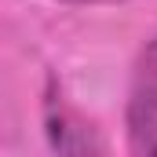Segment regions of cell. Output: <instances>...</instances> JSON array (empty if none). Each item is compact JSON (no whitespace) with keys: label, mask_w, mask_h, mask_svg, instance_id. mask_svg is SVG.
<instances>
[{"label":"cell","mask_w":157,"mask_h":157,"mask_svg":"<svg viewBox=\"0 0 157 157\" xmlns=\"http://www.w3.org/2000/svg\"><path fill=\"white\" fill-rule=\"evenodd\" d=\"M124 128H128V150L143 157H157V37L143 44L132 66L128 84V106H124Z\"/></svg>","instance_id":"obj_1"},{"label":"cell","mask_w":157,"mask_h":157,"mask_svg":"<svg viewBox=\"0 0 157 157\" xmlns=\"http://www.w3.org/2000/svg\"><path fill=\"white\" fill-rule=\"evenodd\" d=\"M66 4H113V0H66Z\"/></svg>","instance_id":"obj_3"},{"label":"cell","mask_w":157,"mask_h":157,"mask_svg":"<svg viewBox=\"0 0 157 157\" xmlns=\"http://www.w3.org/2000/svg\"><path fill=\"white\" fill-rule=\"evenodd\" d=\"M44 124H48V139L59 154H95V150H102V143L91 135V128L62 102V95H55V84H51L48 102H44Z\"/></svg>","instance_id":"obj_2"}]
</instances>
